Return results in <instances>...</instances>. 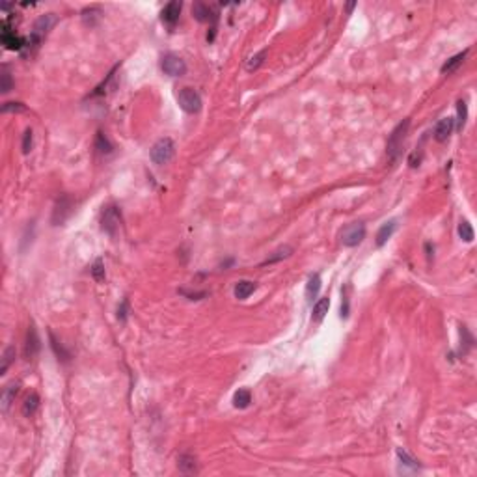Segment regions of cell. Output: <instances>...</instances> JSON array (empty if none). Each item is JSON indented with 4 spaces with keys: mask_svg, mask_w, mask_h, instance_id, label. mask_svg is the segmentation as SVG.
<instances>
[{
    "mask_svg": "<svg viewBox=\"0 0 477 477\" xmlns=\"http://www.w3.org/2000/svg\"><path fill=\"white\" fill-rule=\"evenodd\" d=\"M458 235H460V239L464 243H472L474 241V229H472V226H470L468 220H460V224H458Z\"/></svg>",
    "mask_w": 477,
    "mask_h": 477,
    "instance_id": "484cf974",
    "label": "cell"
},
{
    "mask_svg": "<svg viewBox=\"0 0 477 477\" xmlns=\"http://www.w3.org/2000/svg\"><path fill=\"white\" fill-rule=\"evenodd\" d=\"M255 283L253 281H248V280H241V281H237L235 283V289H233V295H235V299H239V300H246L250 295H252L253 291H255Z\"/></svg>",
    "mask_w": 477,
    "mask_h": 477,
    "instance_id": "5bb4252c",
    "label": "cell"
},
{
    "mask_svg": "<svg viewBox=\"0 0 477 477\" xmlns=\"http://www.w3.org/2000/svg\"><path fill=\"white\" fill-rule=\"evenodd\" d=\"M92 276H94L97 281L104 280V265L103 259H95V263L92 265Z\"/></svg>",
    "mask_w": 477,
    "mask_h": 477,
    "instance_id": "1f68e13d",
    "label": "cell"
},
{
    "mask_svg": "<svg viewBox=\"0 0 477 477\" xmlns=\"http://www.w3.org/2000/svg\"><path fill=\"white\" fill-rule=\"evenodd\" d=\"M101 17V11L97 10V8H90V10H84L82 11V19H84L86 25H90V26H94L95 21L94 19H99Z\"/></svg>",
    "mask_w": 477,
    "mask_h": 477,
    "instance_id": "4dcf8cb0",
    "label": "cell"
},
{
    "mask_svg": "<svg viewBox=\"0 0 477 477\" xmlns=\"http://www.w3.org/2000/svg\"><path fill=\"white\" fill-rule=\"evenodd\" d=\"M397 229V220H388L380 226V229L377 231V246H382L388 243V239H392V235Z\"/></svg>",
    "mask_w": 477,
    "mask_h": 477,
    "instance_id": "4fadbf2b",
    "label": "cell"
},
{
    "mask_svg": "<svg viewBox=\"0 0 477 477\" xmlns=\"http://www.w3.org/2000/svg\"><path fill=\"white\" fill-rule=\"evenodd\" d=\"M26 106L23 103H4L2 106V112H25Z\"/></svg>",
    "mask_w": 477,
    "mask_h": 477,
    "instance_id": "d6a6232c",
    "label": "cell"
},
{
    "mask_svg": "<svg viewBox=\"0 0 477 477\" xmlns=\"http://www.w3.org/2000/svg\"><path fill=\"white\" fill-rule=\"evenodd\" d=\"M397 458L401 460V464H402V466H406V468H408V470H412V472L420 468V464H418V460H416V458H414V457H410V455H408V453H406V451H404V449H402V448H397Z\"/></svg>",
    "mask_w": 477,
    "mask_h": 477,
    "instance_id": "cb8c5ba5",
    "label": "cell"
},
{
    "mask_svg": "<svg viewBox=\"0 0 477 477\" xmlns=\"http://www.w3.org/2000/svg\"><path fill=\"white\" fill-rule=\"evenodd\" d=\"M365 239V226L362 222H352L341 231V243L343 246H358Z\"/></svg>",
    "mask_w": 477,
    "mask_h": 477,
    "instance_id": "52a82bcc",
    "label": "cell"
},
{
    "mask_svg": "<svg viewBox=\"0 0 477 477\" xmlns=\"http://www.w3.org/2000/svg\"><path fill=\"white\" fill-rule=\"evenodd\" d=\"M49 339H50V347H52L54 354L58 356V360H62V362H69L71 354H69L66 349H64V345H62L56 337H54V334H52V332H49Z\"/></svg>",
    "mask_w": 477,
    "mask_h": 477,
    "instance_id": "d6986e66",
    "label": "cell"
},
{
    "mask_svg": "<svg viewBox=\"0 0 477 477\" xmlns=\"http://www.w3.org/2000/svg\"><path fill=\"white\" fill-rule=\"evenodd\" d=\"M179 15H181V2H170L160 11V21L164 25H168L170 28H174L177 25Z\"/></svg>",
    "mask_w": 477,
    "mask_h": 477,
    "instance_id": "ba28073f",
    "label": "cell"
},
{
    "mask_svg": "<svg viewBox=\"0 0 477 477\" xmlns=\"http://www.w3.org/2000/svg\"><path fill=\"white\" fill-rule=\"evenodd\" d=\"M32 150V129H26L25 131V136H23V153L26 155Z\"/></svg>",
    "mask_w": 477,
    "mask_h": 477,
    "instance_id": "836d02e7",
    "label": "cell"
},
{
    "mask_svg": "<svg viewBox=\"0 0 477 477\" xmlns=\"http://www.w3.org/2000/svg\"><path fill=\"white\" fill-rule=\"evenodd\" d=\"M354 8H356V2H351V4H347V11H349V13L354 10Z\"/></svg>",
    "mask_w": 477,
    "mask_h": 477,
    "instance_id": "8d00e7d4",
    "label": "cell"
},
{
    "mask_svg": "<svg viewBox=\"0 0 477 477\" xmlns=\"http://www.w3.org/2000/svg\"><path fill=\"white\" fill-rule=\"evenodd\" d=\"M177 468L183 474H196V458L192 455H181L177 458Z\"/></svg>",
    "mask_w": 477,
    "mask_h": 477,
    "instance_id": "e0dca14e",
    "label": "cell"
},
{
    "mask_svg": "<svg viewBox=\"0 0 477 477\" xmlns=\"http://www.w3.org/2000/svg\"><path fill=\"white\" fill-rule=\"evenodd\" d=\"M408 129H410V120H404V122H401L392 131L390 138H388V144H386V151H388L390 160L399 159L402 146H404V140H406V134H408Z\"/></svg>",
    "mask_w": 477,
    "mask_h": 477,
    "instance_id": "6da1fadb",
    "label": "cell"
},
{
    "mask_svg": "<svg viewBox=\"0 0 477 477\" xmlns=\"http://www.w3.org/2000/svg\"><path fill=\"white\" fill-rule=\"evenodd\" d=\"M192 13H194V17H196L200 23H215V21L218 19L216 11L213 10L209 4H203V2H196V4L192 6Z\"/></svg>",
    "mask_w": 477,
    "mask_h": 477,
    "instance_id": "30bf717a",
    "label": "cell"
},
{
    "mask_svg": "<svg viewBox=\"0 0 477 477\" xmlns=\"http://www.w3.org/2000/svg\"><path fill=\"white\" fill-rule=\"evenodd\" d=\"M0 78H2V84H0L2 94H8L11 88H13V80H11V75H10V71H8V66L2 67V75H0Z\"/></svg>",
    "mask_w": 477,
    "mask_h": 477,
    "instance_id": "83f0119b",
    "label": "cell"
},
{
    "mask_svg": "<svg viewBox=\"0 0 477 477\" xmlns=\"http://www.w3.org/2000/svg\"><path fill=\"white\" fill-rule=\"evenodd\" d=\"M17 392H19L17 384H10V386L4 390V393H2V410H4V412L10 408V404L13 402V399H15Z\"/></svg>",
    "mask_w": 477,
    "mask_h": 477,
    "instance_id": "603a6c76",
    "label": "cell"
},
{
    "mask_svg": "<svg viewBox=\"0 0 477 477\" xmlns=\"http://www.w3.org/2000/svg\"><path fill=\"white\" fill-rule=\"evenodd\" d=\"M120 224H122V215H120V209L118 207H106L103 211V216H101V229L104 233H108L110 237L118 233L120 229Z\"/></svg>",
    "mask_w": 477,
    "mask_h": 477,
    "instance_id": "8992f818",
    "label": "cell"
},
{
    "mask_svg": "<svg viewBox=\"0 0 477 477\" xmlns=\"http://www.w3.org/2000/svg\"><path fill=\"white\" fill-rule=\"evenodd\" d=\"M468 56V49L464 50V52H458V54H455L453 58H449L448 62L442 66V73H453V71H457V67L464 62V58Z\"/></svg>",
    "mask_w": 477,
    "mask_h": 477,
    "instance_id": "ac0fdd59",
    "label": "cell"
},
{
    "mask_svg": "<svg viewBox=\"0 0 477 477\" xmlns=\"http://www.w3.org/2000/svg\"><path fill=\"white\" fill-rule=\"evenodd\" d=\"M328 308H330V299H328V297L319 299L317 302L313 304V313H311V319H313L315 323L323 321V319H325V315L328 313Z\"/></svg>",
    "mask_w": 477,
    "mask_h": 477,
    "instance_id": "2e32d148",
    "label": "cell"
},
{
    "mask_svg": "<svg viewBox=\"0 0 477 477\" xmlns=\"http://www.w3.org/2000/svg\"><path fill=\"white\" fill-rule=\"evenodd\" d=\"M38 406H39L38 393H30L28 397H26V401L23 402V414H25L26 418H30L34 412L38 410Z\"/></svg>",
    "mask_w": 477,
    "mask_h": 477,
    "instance_id": "7402d4cb",
    "label": "cell"
},
{
    "mask_svg": "<svg viewBox=\"0 0 477 477\" xmlns=\"http://www.w3.org/2000/svg\"><path fill=\"white\" fill-rule=\"evenodd\" d=\"M118 319H120V321H125V319H127V300H123L122 306L118 308Z\"/></svg>",
    "mask_w": 477,
    "mask_h": 477,
    "instance_id": "d590c367",
    "label": "cell"
},
{
    "mask_svg": "<svg viewBox=\"0 0 477 477\" xmlns=\"http://www.w3.org/2000/svg\"><path fill=\"white\" fill-rule=\"evenodd\" d=\"M73 207H75V203H73L71 196L62 194V196L58 198L56 203H54V209H52V216H50V222H52V226H62V224H64L67 218L71 216V213H73Z\"/></svg>",
    "mask_w": 477,
    "mask_h": 477,
    "instance_id": "277c9868",
    "label": "cell"
},
{
    "mask_svg": "<svg viewBox=\"0 0 477 477\" xmlns=\"http://www.w3.org/2000/svg\"><path fill=\"white\" fill-rule=\"evenodd\" d=\"M291 252H293V248H289V246H285V248H280V250H276V252H274V255H271V257H269L267 261H263V265H269V263L280 261V259H283V257L291 255Z\"/></svg>",
    "mask_w": 477,
    "mask_h": 477,
    "instance_id": "f546056e",
    "label": "cell"
},
{
    "mask_svg": "<svg viewBox=\"0 0 477 477\" xmlns=\"http://www.w3.org/2000/svg\"><path fill=\"white\" fill-rule=\"evenodd\" d=\"M347 291H349V287L341 289V295H343V304H341V317H343V319H345L347 315H349V297H347Z\"/></svg>",
    "mask_w": 477,
    "mask_h": 477,
    "instance_id": "e575fe53",
    "label": "cell"
},
{
    "mask_svg": "<svg viewBox=\"0 0 477 477\" xmlns=\"http://www.w3.org/2000/svg\"><path fill=\"white\" fill-rule=\"evenodd\" d=\"M453 127H455V118H442L434 127V138L438 142H446L451 136Z\"/></svg>",
    "mask_w": 477,
    "mask_h": 477,
    "instance_id": "8fae6325",
    "label": "cell"
},
{
    "mask_svg": "<svg viewBox=\"0 0 477 477\" xmlns=\"http://www.w3.org/2000/svg\"><path fill=\"white\" fill-rule=\"evenodd\" d=\"M466 120H468V104L466 101H458L457 103V129L458 131H462V127L466 125Z\"/></svg>",
    "mask_w": 477,
    "mask_h": 477,
    "instance_id": "d4e9b609",
    "label": "cell"
},
{
    "mask_svg": "<svg viewBox=\"0 0 477 477\" xmlns=\"http://www.w3.org/2000/svg\"><path fill=\"white\" fill-rule=\"evenodd\" d=\"M13 358H15V347H8L6 351H4V354H2V365H0V375H4L6 371H8V367H10V364L13 362Z\"/></svg>",
    "mask_w": 477,
    "mask_h": 477,
    "instance_id": "4316f807",
    "label": "cell"
},
{
    "mask_svg": "<svg viewBox=\"0 0 477 477\" xmlns=\"http://www.w3.org/2000/svg\"><path fill=\"white\" fill-rule=\"evenodd\" d=\"M179 106L187 114H198L201 110V97L194 88H183L177 94Z\"/></svg>",
    "mask_w": 477,
    "mask_h": 477,
    "instance_id": "3957f363",
    "label": "cell"
},
{
    "mask_svg": "<svg viewBox=\"0 0 477 477\" xmlns=\"http://www.w3.org/2000/svg\"><path fill=\"white\" fill-rule=\"evenodd\" d=\"M267 58V50H261V52H257L255 56H252L250 60H248V64H246V69L248 71H255L257 67L263 64V60Z\"/></svg>",
    "mask_w": 477,
    "mask_h": 477,
    "instance_id": "f1b7e54d",
    "label": "cell"
},
{
    "mask_svg": "<svg viewBox=\"0 0 477 477\" xmlns=\"http://www.w3.org/2000/svg\"><path fill=\"white\" fill-rule=\"evenodd\" d=\"M319 291H321V276L319 274H311L308 278V283H306V300L313 302L317 299Z\"/></svg>",
    "mask_w": 477,
    "mask_h": 477,
    "instance_id": "9a60e30c",
    "label": "cell"
},
{
    "mask_svg": "<svg viewBox=\"0 0 477 477\" xmlns=\"http://www.w3.org/2000/svg\"><path fill=\"white\" fill-rule=\"evenodd\" d=\"M95 150L99 151V153H103V155H108V153H112L114 146L110 144V140L104 136V132H97V136H95Z\"/></svg>",
    "mask_w": 477,
    "mask_h": 477,
    "instance_id": "44dd1931",
    "label": "cell"
},
{
    "mask_svg": "<svg viewBox=\"0 0 477 477\" xmlns=\"http://www.w3.org/2000/svg\"><path fill=\"white\" fill-rule=\"evenodd\" d=\"M160 69L166 73L168 76H183L187 73V64L183 58H179L177 54H164L160 60Z\"/></svg>",
    "mask_w": 477,
    "mask_h": 477,
    "instance_id": "5b68a950",
    "label": "cell"
},
{
    "mask_svg": "<svg viewBox=\"0 0 477 477\" xmlns=\"http://www.w3.org/2000/svg\"><path fill=\"white\" fill-rule=\"evenodd\" d=\"M176 155V144L172 138H160L159 142H155V146L151 148V160L162 166V164H168L170 160L174 159Z\"/></svg>",
    "mask_w": 477,
    "mask_h": 477,
    "instance_id": "7a4b0ae2",
    "label": "cell"
},
{
    "mask_svg": "<svg viewBox=\"0 0 477 477\" xmlns=\"http://www.w3.org/2000/svg\"><path fill=\"white\" fill-rule=\"evenodd\" d=\"M56 25V17L52 15V13H47V15H41L38 21H36V25H34V36H38L39 39H43V36L47 34L49 30L52 28Z\"/></svg>",
    "mask_w": 477,
    "mask_h": 477,
    "instance_id": "7c38bea8",
    "label": "cell"
},
{
    "mask_svg": "<svg viewBox=\"0 0 477 477\" xmlns=\"http://www.w3.org/2000/svg\"><path fill=\"white\" fill-rule=\"evenodd\" d=\"M39 349H41V341H39V336H38V332H36V326L32 325V326L28 328V332H26V343H25V356H26L28 360H34V358L38 356Z\"/></svg>",
    "mask_w": 477,
    "mask_h": 477,
    "instance_id": "9c48e42d",
    "label": "cell"
},
{
    "mask_svg": "<svg viewBox=\"0 0 477 477\" xmlns=\"http://www.w3.org/2000/svg\"><path fill=\"white\" fill-rule=\"evenodd\" d=\"M252 402V393H250V390H239V392H235L233 395V404L235 408H246L248 404Z\"/></svg>",
    "mask_w": 477,
    "mask_h": 477,
    "instance_id": "ffe728a7",
    "label": "cell"
}]
</instances>
